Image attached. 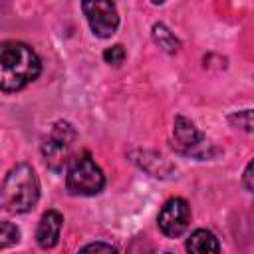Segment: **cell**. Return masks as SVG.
Here are the masks:
<instances>
[{"mask_svg":"<svg viewBox=\"0 0 254 254\" xmlns=\"http://www.w3.org/2000/svg\"><path fill=\"white\" fill-rule=\"evenodd\" d=\"M173 137H175V147L185 155H198V149H202L206 143L204 135L196 129V125L183 115L175 117Z\"/></svg>","mask_w":254,"mask_h":254,"instance_id":"7","label":"cell"},{"mask_svg":"<svg viewBox=\"0 0 254 254\" xmlns=\"http://www.w3.org/2000/svg\"><path fill=\"white\" fill-rule=\"evenodd\" d=\"M103 60L107 62V64H111V65H119L123 60H125V50H123V46H111V48H107L105 52H103Z\"/></svg>","mask_w":254,"mask_h":254,"instance_id":"14","label":"cell"},{"mask_svg":"<svg viewBox=\"0 0 254 254\" xmlns=\"http://www.w3.org/2000/svg\"><path fill=\"white\" fill-rule=\"evenodd\" d=\"M190 222V206L185 198H169L159 212V228L165 236H181Z\"/></svg>","mask_w":254,"mask_h":254,"instance_id":"6","label":"cell"},{"mask_svg":"<svg viewBox=\"0 0 254 254\" xmlns=\"http://www.w3.org/2000/svg\"><path fill=\"white\" fill-rule=\"evenodd\" d=\"M151 2H153V4H163L165 0H151Z\"/></svg>","mask_w":254,"mask_h":254,"instance_id":"17","label":"cell"},{"mask_svg":"<svg viewBox=\"0 0 254 254\" xmlns=\"http://www.w3.org/2000/svg\"><path fill=\"white\" fill-rule=\"evenodd\" d=\"M81 10L97 38H109L119 26V14L111 0H81Z\"/></svg>","mask_w":254,"mask_h":254,"instance_id":"5","label":"cell"},{"mask_svg":"<svg viewBox=\"0 0 254 254\" xmlns=\"http://www.w3.org/2000/svg\"><path fill=\"white\" fill-rule=\"evenodd\" d=\"M228 121L240 129H244L246 133L252 131V109H244V111H238V113H232L228 117Z\"/></svg>","mask_w":254,"mask_h":254,"instance_id":"13","label":"cell"},{"mask_svg":"<svg viewBox=\"0 0 254 254\" xmlns=\"http://www.w3.org/2000/svg\"><path fill=\"white\" fill-rule=\"evenodd\" d=\"M62 214L58 210H48L42 214L40 218V224H38V230H36V240L40 244V248H54L58 244V238H60V230H62Z\"/></svg>","mask_w":254,"mask_h":254,"instance_id":"8","label":"cell"},{"mask_svg":"<svg viewBox=\"0 0 254 254\" xmlns=\"http://www.w3.org/2000/svg\"><path fill=\"white\" fill-rule=\"evenodd\" d=\"M244 187L248 192L252 190V161L246 165V171H244Z\"/></svg>","mask_w":254,"mask_h":254,"instance_id":"16","label":"cell"},{"mask_svg":"<svg viewBox=\"0 0 254 254\" xmlns=\"http://www.w3.org/2000/svg\"><path fill=\"white\" fill-rule=\"evenodd\" d=\"M20 240V228L12 222H0V248H8Z\"/></svg>","mask_w":254,"mask_h":254,"instance_id":"12","label":"cell"},{"mask_svg":"<svg viewBox=\"0 0 254 254\" xmlns=\"http://www.w3.org/2000/svg\"><path fill=\"white\" fill-rule=\"evenodd\" d=\"M40 198V181L28 163H18L10 169L0 185V210L22 214L36 206Z\"/></svg>","mask_w":254,"mask_h":254,"instance_id":"2","label":"cell"},{"mask_svg":"<svg viewBox=\"0 0 254 254\" xmlns=\"http://www.w3.org/2000/svg\"><path fill=\"white\" fill-rule=\"evenodd\" d=\"M151 34H153L155 44H157L163 52H167V54H177V52H179L181 42L177 40V36H175L165 24H161V22H159V24H153Z\"/></svg>","mask_w":254,"mask_h":254,"instance_id":"11","label":"cell"},{"mask_svg":"<svg viewBox=\"0 0 254 254\" xmlns=\"http://www.w3.org/2000/svg\"><path fill=\"white\" fill-rule=\"evenodd\" d=\"M133 161L143 169L147 171L149 175L153 177H167L169 173H173V165L159 153H153V151H133L131 153Z\"/></svg>","mask_w":254,"mask_h":254,"instance_id":"9","label":"cell"},{"mask_svg":"<svg viewBox=\"0 0 254 254\" xmlns=\"http://www.w3.org/2000/svg\"><path fill=\"white\" fill-rule=\"evenodd\" d=\"M187 250L189 252H196V254H204V252H218L220 244L216 240V236L206 230V228H198L194 230L189 240H187Z\"/></svg>","mask_w":254,"mask_h":254,"instance_id":"10","label":"cell"},{"mask_svg":"<svg viewBox=\"0 0 254 254\" xmlns=\"http://www.w3.org/2000/svg\"><path fill=\"white\" fill-rule=\"evenodd\" d=\"M42 71V62L38 54L22 42L0 44V89L20 91L32 83Z\"/></svg>","mask_w":254,"mask_h":254,"instance_id":"1","label":"cell"},{"mask_svg":"<svg viewBox=\"0 0 254 254\" xmlns=\"http://www.w3.org/2000/svg\"><path fill=\"white\" fill-rule=\"evenodd\" d=\"M81 252H117V248L111 244H105V242H93V244L83 246Z\"/></svg>","mask_w":254,"mask_h":254,"instance_id":"15","label":"cell"},{"mask_svg":"<svg viewBox=\"0 0 254 254\" xmlns=\"http://www.w3.org/2000/svg\"><path fill=\"white\" fill-rule=\"evenodd\" d=\"M103 185H105V177L101 169L95 165V161L89 157V153H81L69 161L65 187L71 194L93 196L103 189Z\"/></svg>","mask_w":254,"mask_h":254,"instance_id":"3","label":"cell"},{"mask_svg":"<svg viewBox=\"0 0 254 254\" xmlns=\"http://www.w3.org/2000/svg\"><path fill=\"white\" fill-rule=\"evenodd\" d=\"M75 139H77V133L67 121L54 123L50 135L42 143V155L50 169L62 171L64 167L69 165V161L73 159Z\"/></svg>","mask_w":254,"mask_h":254,"instance_id":"4","label":"cell"}]
</instances>
